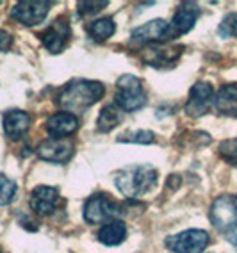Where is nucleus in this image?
<instances>
[{
	"label": "nucleus",
	"instance_id": "obj_1",
	"mask_svg": "<svg viewBox=\"0 0 237 253\" xmlns=\"http://www.w3.org/2000/svg\"><path fill=\"white\" fill-rule=\"evenodd\" d=\"M105 93V86L98 81H72L64 84L59 89L55 102L64 113H84L86 109L95 105L98 100H102Z\"/></svg>",
	"mask_w": 237,
	"mask_h": 253
},
{
	"label": "nucleus",
	"instance_id": "obj_2",
	"mask_svg": "<svg viewBox=\"0 0 237 253\" xmlns=\"http://www.w3.org/2000/svg\"><path fill=\"white\" fill-rule=\"evenodd\" d=\"M157 184V169L148 164L145 166H130L123 168L114 173V185L116 189L128 200L139 198L146 195Z\"/></svg>",
	"mask_w": 237,
	"mask_h": 253
},
{
	"label": "nucleus",
	"instance_id": "obj_3",
	"mask_svg": "<svg viewBox=\"0 0 237 253\" xmlns=\"http://www.w3.org/2000/svg\"><path fill=\"white\" fill-rule=\"evenodd\" d=\"M209 216L216 230L237 246V195H223L216 198Z\"/></svg>",
	"mask_w": 237,
	"mask_h": 253
},
{
	"label": "nucleus",
	"instance_id": "obj_4",
	"mask_svg": "<svg viewBox=\"0 0 237 253\" xmlns=\"http://www.w3.org/2000/svg\"><path fill=\"white\" fill-rule=\"evenodd\" d=\"M146 93L143 82L136 75H121L116 81L114 105L125 113H136L146 105Z\"/></svg>",
	"mask_w": 237,
	"mask_h": 253
},
{
	"label": "nucleus",
	"instance_id": "obj_5",
	"mask_svg": "<svg viewBox=\"0 0 237 253\" xmlns=\"http://www.w3.org/2000/svg\"><path fill=\"white\" fill-rule=\"evenodd\" d=\"M121 214L119 205L105 193H96L86 200L82 209V216L89 225H98V223H109Z\"/></svg>",
	"mask_w": 237,
	"mask_h": 253
},
{
	"label": "nucleus",
	"instance_id": "obj_6",
	"mask_svg": "<svg viewBox=\"0 0 237 253\" xmlns=\"http://www.w3.org/2000/svg\"><path fill=\"white\" fill-rule=\"evenodd\" d=\"M209 243V234L198 228H189L177 235H169L164 241L166 248H169V252L173 253H203Z\"/></svg>",
	"mask_w": 237,
	"mask_h": 253
},
{
	"label": "nucleus",
	"instance_id": "obj_7",
	"mask_svg": "<svg viewBox=\"0 0 237 253\" xmlns=\"http://www.w3.org/2000/svg\"><path fill=\"white\" fill-rule=\"evenodd\" d=\"M70 36H72V27L70 20L66 16H59L41 32V43L48 52L52 54H61L66 45H68Z\"/></svg>",
	"mask_w": 237,
	"mask_h": 253
},
{
	"label": "nucleus",
	"instance_id": "obj_8",
	"mask_svg": "<svg viewBox=\"0 0 237 253\" xmlns=\"http://www.w3.org/2000/svg\"><path fill=\"white\" fill-rule=\"evenodd\" d=\"M214 87L205 81L193 84L189 89V98L186 104V113L191 118H200L209 113L210 105L214 104Z\"/></svg>",
	"mask_w": 237,
	"mask_h": 253
},
{
	"label": "nucleus",
	"instance_id": "obj_9",
	"mask_svg": "<svg viewBox=\"0 0 237 253\" xmlns=\"http://www.w3.org/2000/svg\"><path fill=\"white\" fill-rule=\"evenodd\" d=\"M169 40V23L166 20H150L136 27L130 34V41L136 45H155L160 41Z\"/></svg>",
	"mask_w": 237,
	"mask_h": 253
},
{
	"label": "nucleus",
	"instance_id": "obj_10",
	"mask_svg": "<svg viewBox=\"0 0 237 253\" xmlns=\"http://www.w3.org/2000/svg\"><path fill=\"white\" fill-rule=\"evenodd\" d=\"M50 7L52 2H18V4L13 5L11 16L22 25L34 27V25H40L46 18Z\"/></svg>",
	"mask_w": 237,
	"mask_h": 253
},
{
	"label": "nucleus",
	"instance_id": "obj_11",
	"mask_svg": "<svg viewBox=\"0 0 237 253\" xmlns=\"http://www.w3.org/2000/svg\"><path fill=\"white\" fill-rule=\"evenodd\" d=\"M200 5L195 4V2H184V4H180V7L175 11L173 18L169 22V40L187 34L195 27V23L196 20L200 18Z\"/></svg>",
	"mask_w": 237,
	"mask_h": 253
},
{
	"label": "nucleus",
	"instance_id": "obj_12",
	"mask_svg": "<svg viewBox=\"0 0 237 253\" xmlns=\"http://www.w3.org/2000/svg\"><path fill=\"white\" fill-rule=\"evenodd\" d=\"M38 157L46 163L66 164L73 157L75 145L70 139H46L38 146Z\"/></svg>",
	"mask_w": 237,
	"mask_h": 253
},
{
	"label": "nucleus",
	"instance_id": "obj_13",
	"mask_svg": "<svg viewBox=\"0 0 237 253\" xmlns=\"http://www.w3.org/2000/svg\"><path fill=\"white\" fill-rule=\"evenodd\" d=\"M184 52L182 45H150L145 50L143 61L154 68H169L177 63Z\"/></svg>",
	"mask_w": 237,
	"mask_h": 253
},
{
	"label": "nucleus",
	"instance_id": "obj_14",
	"mask_svg": "<svg viewBox=\"0 0 237 253\" xmlns=\"http://www.w3.org/2000/svg\"><path fill=\"white\" fill-rule=\"evenodd\" d=\"M59 189L52 185H38L34 187L29 198V205L38 216H50L59 204Z\"/></svg>",
	"mask_w": 237,
	"mask_h": 253
},
{
	"label": "nucleus",
	"instance_id": "obj_15",
	"mask_svg": "<svg viewBox=\"0 0 237 253\" xmlns=\"http://www.w3.org/2000/svg\"><path fill=\"white\" fill-rule=\"evenodd\" d=\"M45 128L52 139H66L68 136L79 130V120L75 114L61 111L57 114H52L46 120Z\"/></svg>",
	"mask_w": 237,
	"mask_h": 253
},
{
	"label": "nucleus",
	"instance_id": "obj_16",
	"mask_svg": "<svg viewBox=\"0 0 237 253\" xmlns=\"http://www.w3.org/2000/svg\"><path fill=\"white\" fill-rule=\"evenodd\" d=\"M2 126H4V132L7 137L20 139L31 126V114L25 113V111H20V109H11V111L4 113Z\"/></svg>",
	"mask_w": 237,
	"mask_h": 253
},
{
	"label": "nucleus",
	"instance_id": "obj_17",
	"mask_svg": "<svg viewBox=\"0 0 237 253\" xmlns=\"http://www.w3.org/2000/svg\"><path fill=\"white\" fill-rule=\"evenodd\" d=\"M214 107L225 116L237 118V82L219 87L214 95Z\"/></svg>",
	"mask_w": 237,
	"mask_h": 253
},
{
	"label": "nucleus",
	"instance_id": "obj_18",
	"mask_svg": "<svg viewBox=\"0 0 237 253\" xmlns=\"http://www.w3.org/2000/svg\"><path fill=\"white\" fill-rule=\"evenodd\" d=\"M96 237L105 246H118L127 239V225L121 219H113L102 226Z\"/></svg>",
	"mask_w": 237,
	"mask_h": 253
},
{
	"label": "nucleus",
	"instance_id": "obj_19",
	"mask_svg": "<svg viewBox=\"0 0 237 253\" xmlns=\"http://www.w3.org/2000/svg\"><path fill=\"white\" fill-rule=\"evenodd\" d=\"M86 31L91 40L105 41V40H109L114 32H116V22H114L113 18H109V16H107V18L93 20V22L86 27Z\"/></svg>",
	"mask_w": 237,
	"mask_h": 253
},
{
	"label": "nucleus",
	"instance_id": "obj_20",
	"mask_svg": "<svg viewBox=\"0 0 237 253\" xmlns=\"http://www.w3.org/2000/svg\"><path fill=\"white\" fill-rule=\"evenodd\" d=\"M119 122H121V113H119V109L113 104L105 105V107L100 111V114H98V118H96V130L102 132V134L111 132Z\"/></svg>",
	"mask_w": 237,
	"mask_h": 253
},
{
	"label": "nucleus",
	"instance_id": "obj_21",
	"mask_svg": "<svg viewBox=\"0 0 237 253\" xmlns=\"http://www.w3.org/2000/svg\"><path fill=\"white\" fill-rule=\"evenodd\" d=\"M16 182L11 180L9 176L0 175V205H9L16 196Z\"/></svg>",
	"mask_w": 237,
	"mask_h": 253
},
{
	"label": "nucleus",
	"instance_id": "obj_22",
	"mask_svg": "<svg viewBox=\"0 0 237 253\" xmlns=\"http://www.w3.org/2000/svg\"><path fill=\"white\" fill-rule=\"evenodd\" d=\"M119 143H136V145H150L155 141V134L150 130H136L127 132L118 137Z\"/></svg>",
	"mask_w": 237,
	"mask_h": 253
},
{
	"label": "nucleus",
	"instance_id": "obj_23",
	"mask_svg": "<svg viewBox=\"0 0 237 253\" xmlns=\"http://www.w3.org/2000/svg\"><path fill=\"white\" fill-rule=\"evenodd\" d=\"M221 38H236L237 40V13H228L218 27Z\"/></svg>",
	"mask_w": 237,
	"mask_h": 253
},
{
	"label": "nucleus",
	"instance_id": "obj_24",
	"mask_svg": "<svg viewBox=\"0 0 237 253\" xmlns=\"http://www.w3.org/2000/svg\"><path fill=\"white\" fill-rule=\"evenodd\" d=\"M219 154L227 163L237 166V139H227L219 145Z\"/></svg>",
	"mask_w": 237,
	"mask_h": 253
},
{
	"label": "nucleus",
	"instance_id": "obj_25",
	"mask_svg": "<svg viewBox=\"0 0 237 253\" xmlns=\"http://www.w3.org/2000/svg\"><path fill=\"white\" fill-rule=\"evenodd\" d=\"M109 2L107 0H102V2H79V13L87 16V14H96L98 11H102L104 7H107Z\"/></svg>",
	"mask_w": 237,
	"mask_h": 253
},
{
	"label": "nucleus",
	"instance_id": "obj_26",
	"mask_svg": "<svg viewBox=\"0 0 237 253\" xmlns=\"http://www.w3.org/2000/svg\"><path fill=\"white\" fill-rule=\"evenodd\" d=\"M11 45H13V36L7 31L0 29V52H7Z\"/></svg>",
	"mask_w": 237,
	"mask_h": 253
}]
</instances>
